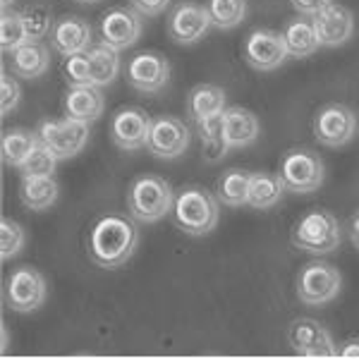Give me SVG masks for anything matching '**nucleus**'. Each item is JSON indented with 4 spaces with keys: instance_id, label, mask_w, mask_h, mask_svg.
<instances>
[{
    "instance_id": "1",
    "label": "nucleus",
    "mask_w": 359,
    "mask_h": 359,
    "mask_svg": "<svg viewBox=\"0 0 359 359\" xmlns=\"http://www.w3.org/2000/svg\"><path fill=\"white\" fill-rule=\"evenodd\" d=\"M139 245L137 225L125 216H103L89 235V257L101 269H120Z\"/></svg>"
},
{
    "instance_id": "2",
    "label": "nucleus",
    "mask_w": 359,
    "mask_h": 359,
    "mask_svg": "<svg viewBox=\"0 0 359 359\" xmlns=\"http://www.w3.org/2000/svg\"><path fill=\"white\" fill-rule=\"evenodd\" d=\"M172 221L182 233L201 237L208 235L218 225V201L204 187H184L175 194L172 204Z\"/></svg>"
},
{
    "instance_id": "3",
    "label": "nucleus",
    "mask_w": 359,
    "mask_h": 359,
    "mask_svg": "<svg viewBox=\"0 0 359 359\" xmlns=\"http://www.w3.org/2000/svg\"><path fill=\"white\" fill-rule=\"evenodd\" d=\"M175 204V192L168 180L158 175H142L130 184L127 208L130 216L139 223H156L165 218Z\"/></svg>"
},
{
    "instance_id": "4",
    "label": "nucleus",
    "mask_w": 359,
    "mask_h": 359,
    "mask_svg": "<svg viewBox=\"0 0 359 359\" xmlns=\"http://www.w3.org/2000/svg\"><path fill=\"white\" fill-rule=\"evenodd\" d=\"M340 223L326 208L306 211L292 228V245L309 254H328L340 245Z\"/></svg>"
},
{
    "instance_id": "5",
    "label": "nucleus",
    "mask_w": 359,
    "mask_h": 359,
    "mask_svg": "<svg viewBox=\"0 0 359 359\" xmlns=\"http://www.w3.org/2000/svg\"><path fill=\"white\" fill-rule=\"evenodd\" d=\"M280 180L285 184V192L292 194H309L321 187L326 177L321 156L309 151V149H292L280 161Z\"/></svg>"
},
{
    "instance_id": "6",
    "label": "nucleus",
    "mask_w": 359,
    "mask_h": 359,
    "mask_svg": "<svg viewBox=\"0 0 359 359\" xmlns=\"http://www.w3.org/2000/svg\"><path fill=\"white\" fill-rule=\"evenodd\" d=\"M343 287V276L328 262H309L299 271L297 297L306 306H323L333 302Z\"/></svg>"
},
{
    "instance_id": "7",
    "label": "nucleus",
    "mask_w": 359,
    "mask_h": 359,
    "mask_svg": "<svg viewBox=\"0 0 359 359\" xmlns=\"http://www.w3.org/2000/svg\"><path fill=\"white\" fill-rule=\"evenodd\" d=\"M39 142L53 151L57 158H72L82 154V149L89 142V125L77 120H41L36 127Z\"/></svg>"
},
{
    "instance_id": "8",
    "label": "nucleus",
    "mask_w": 359,
    "mask_h": 359,
    "mask_svg": "<svg viewBox=\"0 0 359 359\" xmlns=\"http://www.w3.org/2000/svg\"><path fill=\"white\" fill-rule=\"evenodd\" d=\"M46 278L34 266H20L8 276L5 283V299L13 311L29 314L46 302Z\"/></svg>"
},
{
    "instance_id": "9",
    "label": "nucleus",
    "mask_w": 359,
    "mask_h": 359,
    "mask_svg": "<svg viewBox=\"0 0 359 359\" xmlns=\"http://www.w3.org/2000/svg\"><path fill=\"white\" fill-rule=\"evenodd\" d=\"M189 147V130L175 115H158L149 127L147 149L156 158L172 161L182 156Z\"/></svg>"
},
{
    "instance_id": "10",
    "label": "nucleus",
    "mask_w": 359,
    "mask_h": 359,
    "mask_svg": "<svg viewBox=\"0 0 359 359\" xmlns=\"http://www.w3.org/2000/svg\"><path fill=\"white\" fill-rule=\"evenodd\" d=\"M357 135V115L343 103L318 108L314 118V137L323 147H345Z\"/></svg>"
},
{
    "instance_id": "11",
    "label": "nucleus",
    "mask_w": 359,
    "mask_h": 359,
    "mask_svg": "<svg viewBox=\"0 0 359 359\" xmlns=\"http://www.w3.org/2000/svg\"><path fill=\"white\" fill-rule=\"evenodd\" d=\"M245 60L249 67L259 72L278 69L287 60V46L283 34L271 29H254L245 41Z\"/></svg>"
},
{
    "instance_id": "12",
    "label": "nucleus",
    "mask_w": 359,
    "mask_h": 359,
    "mask_svg": "<svg viewBox=\"0 0 359 359\" xmlns=\"http://www.w3.org/2000/svg\"><path fill=\"white\" fill-rule=\"evenodd\" d=\"M101 43L125 50L137 43L144 32V20L135 8H111L101 17Z\"/></svg>"
},
{
    "instance_id": "13",
    "label": "nucleus",
    "mask_w": 359,
    "mask_h": 359,
    "mask_svg": "<svg viewBox=\"0 0 359 359\" xmlns=\"http://www.w3.org/2000/svg\"><path fill=\"white\" fill-rule=\"evenodd\" d=\"M170 79V62L161 53H137L127 67V84L142 94H158Z\"/></svg>"
},
{
    "instance_id": "14",
    "label": "nucleus",
    "mask_w": 359,
    "mask_h": 359,
    "mask_svg": "<svg viewBox=\"0 0 359 359\" xmlns=\"http://www.w3.org/2000/svg\"><path fill=\"white\" fill-rule=\"evenodd\" d=\"M287 340L299 357H335L333 338L314 318H294L287 328Z\"/></svg>"
},
{
    "instance_id": "15",
    "label": "nucleus",
    "mask_w": 359,
    "mask_h": 359,
    "mask_svg": "<svg viewBox=\"0 0 359 359\" xmlns=\"http://www.w3.org/2000/svg\"><path fill=\"white\" fill-rule=\"evenodd\" d=\"M211 27V17L206 13V5L180 3L168 17V36L180 46H192L206 36Z\"/></svg>"
},
{
    "instance_id": "16",
    "label": "nucleus",
    "mask_w": 359,
    "mask_h": 359,
    "mask_svg": "<svg viewBox=\"0 0 359 359\" xmlns=\"http://www.w3.org/2000/svg\"><path fill=\"white\" fill-rule=\"evenodd\" d=\"M151 120L147 111L142 108H120L111 120V139L118 149L123 151H137V149L147 147L149 139V127Z\"/></svg>"
},
{
    "instance_id": "17",
    "label": "nucleus",
    "mask_w": 359,
    "mask_h": 359,
    "mask_svg": "<svg viewBox=\"0 0 359 359\" xmlns=\"http://www.w3.org/2000/svg\"><path fill=\"white\" fill-rule=\"evenodd\" d=\"M311 22H314L318 43L328 46V48L347 43L352 39V34H355V17L343 5L331 3L326 10L311 17Z\"/></svg>"
},
{
    "instance_id": "18",
    "label": "nucleus",
    "mask_w": 359,
    "mask_h": 359,
    "mask_svg": "<svg viewBox=\"0 0 359 359\" xmlns=\"http://www.w3.org/2000/svg\"><path fill=\"white\" fill-rule=\"evenodd\" d=\"M50 43L53 50L62 57L86 53L91 48V25L82 17L65 15L55 20L53 32H50Z\"/></svg>"
},
{
    "instance_id": "19",
    "label": "nucleus",
    "mask_w": 359,
    "mask_h": 359,
    "mask_svg": "<svg viewBox=\"0 0 359 359\" xmlns=\"http://www.w3.org/2000/svg\"><path fill=\"white\" fill-rule=\"evenodd\" d=\"M62 108H65V118L89 125L103 115L106 98H103V94H101V86H94V84L69 86Z\"/></svg>"
},
{
    "instance_id": "20",
    "label": "nucleus",
    "mask_w": 359,
    "mask_h": 359,
    "mask_svg": "<svg viewBox=\"0 0 359 359\" xmlns=\"http://www.w3.org/2000/svg\"><path fill=\"white\" fill-rule=\"evenodd\" d=\"M262 125L252 111L242 106H233L223 111V139L228 147H249L259 139Z\"/></svg>"
},
{
    "instance_id": "21",
    "label": "nucleus",
    "mask_w": 359,
    "mask_h": 359,
    "mask_svg": "<svg viewBox=\"0 0 359 359\" xmlns=\"http://www.w3.org/2000/svg\"><path fill=\"white\" fill-rule=\"evenodd\" d=\"M8 55H10V69H13V74L22 79L43 77L50 67V50L41 41H27Z\"/></svg>"
},
{
    "instance_id": "22",
    "label": "nucleus",
    "mask_w": 359,
    "mask_h": 359,
    "mask_svg": "<svg viewBox=\"0 0 359 359\" xmlns=\"http://www.w3.org/2000/svg\"><path fill=\"white\" fill-rule=\"evenodd\" d=\"M225 91L216 84H196L187 94V115L192 123L216 118L225 111Z\"/></svg>"
},
{
    "instance_id": "23",
    "label": "nucleus",
    "mask_w": 359,
    "mask_h": 359,
    "mask_svg": "<svg viewBox=\"0 0 359 359\" xmlns=\"http://www.w3.org/2000/svg\"><path fill=\"white\" fill-rule=\"evenodd\" d=\"M283 39H285V46H287V55H292V57H309V55H314L318 50V46H321L316 36L314 22L304 15L287 22L285 29H283Z\"/></svg>"
},
{
    "instance_id": "24",
    "label": "nucleus",
    "mask_w": 359,
    "mask_h": 359,
    "mask_svg": "<svg viewBox=\"0 0 359 359\" xmlns=\"http://www.w3.org/2000/svg\"><path fill=\"white\" fill-rule=\"evenodd\" d=\"M283 192H285V184H283L278 172H252L247 204L252 208H259V211H266V208H273L283 199Z\"/></svg>"
},
{
    "instance_id": "25",
    "label": "nucleus",
    "mask_w": 359,
    "mask_h": 359,
    "mask_svg": "<svg viewBox=\"0 0 359 359\" xmlns=\"http://www.w3.org/2000/svg\"><path fill=\"white\" fill-rule=\"evenodd\" d=\"M118 53L120 50H115L106 43H96L86 50L89 69H91V84L106 86L118 77V69H120V55Z\"/></svg>"
},
{
    "instance_id": "26",
    "label": "nucleus",
    "mask_w": 359,
    "mask_h": 359,
    "mask_svg": "<svg viewBox=\"0 0 359 359\" xmlns=\"http://www.w3.org/2000/svg\"><path fill=\"white\" fill-rule=\"evenodd\" d=\"M20 199L32 211H46L57 199V182L53 177H22Z\"/></svg>"
},
{
    "instance_id": "27",
    "label": "nucleus",
    "mask_w": 359,
    "mask_h": 359,
    "mask_svg": "<svg viewBox=\"0 0 359 359\" xmlns=\"http://www.w3.org/2000/svg\"><path fill=\"white\" fill-rule=\"evenodd\" d=\"M39 135L29 130H8L3 135V144H0V151H3V163L10 168H20L29 158V154L36 149Z\"/></svg>"
},
{
    "instance_id": "28",
    "label": "nucleus",
    "mask_w": 359,
    "mask_h": 359,
    "mask_svg": "<svg viewBox=\"0 0 359 359\" xmlns=\"http://www.w3.org/2000/svg\"><path fill=\"white\" fill-rule=\"evenodd\" d=\"M249 177L252 172L233 168V170L223 172V177L218 180V201L225 206H242L247 204V194H249Z\"/></svg>"
},
{
    "instance_id": "29",
    "label": "nucleus",
    "mask_w": 359,
    "mask_h": 359,
    "mask_svg": "<svg viewBox=\"0 0 359 359\" xmlns=\"http://www.w3.org/2000/svg\"><path fill=\"white\" fill-rule=\"evenodd\" d=\"M206 13L216 29H233L247 17V0H206Z\"/></svg>"
},
{
    "instance_id": "30",
    "label": "nucleus",
    "mask_w": 359,
    "mask_h": 359,
    "mask_svg": "<svg viewBox=\"0 0 359 359\" xmlns=\"http://www.w3.org/2000/svg\"><path fill=\"white\" fill-rule=\"evenodd\" d=\"M57 161L60 158L43 142H39L36 149L29 154V158L20 165V172L22 177H53Z\"/></svg>"
},
{
    "instance_id": "31",
    "label": "nucleus",
    "mask_w": 359,
    "mask_h": 359,
    "mask_svg": "<svg viewBox=\"0 0 359 359\" xmlns=\"http://www.w3.org/2000/svg\"><path fill=\"white\" fill-rule=\"evenodd\" d=\"M27 27L22 13H3L0 20V46H3L5 53H13L15 48H20L22 43H27Z\"/></svg>"
},
{
    "instance_id": "32",
    "label": "nucleus",
    "mask_w": 359,
    "mask_h": 359,
    "mask_svg": "<svg viewBox=\"0 0 359 359\" xmlns=\"http://www.w3.org/2000/svg\"><path fill=\"white\" fill-rule=\"evenodd\" d=\"M22 17H25L29 41H41V39L50 36V32H53V13L46 5H29L22 13Z\"/></svg>"
},
{
    "instance_id": "33",
    "label": "nucleus",
    "mask_w": 359,
    "mask_h": 359,
    "mask_svg": "<svg viewBox=\"0 0 359 359\" xmlns=\"http://www.w3.org/2000/svg\"><path fill=\"white\" fill-rule=\"evenodd\" d=\"M25 230H22L20 223L10 221V218H3L0 221V254H3V262L17 257L25 247Z\"/></svg>"
},
{
    "instance_id": "34",
    "label": "nucleus",
    "mask_w": 359,
    "mask_h": 359,
    "mask_svg": "<svg viewBox=\"0 0 359 359\" xmlns=\"http://www.w3.org/2000/svg\"><path fill=\"white\" fill-rule=\"evenodd\" d=\"M62 72H65V79L69 86H86L91 84V69H89V57L86 53H77L69 55L62 62Z\"/></svg>"
},
{
    "instance_id": "35",
    "label": "nucleus",
    "mask_w": 359,
    "mask_h": 359,
    "mask_svg": "<svg viewBox=\"0 0 359 359\" xmlns=\"http://www.w3.org/2000/svg\"><path fill=\"white\" fill-rule=\"evenodd\" d=\"M0 113H3V118H8L10 113L17 108V103H20V96H22V89L20 84H17L15 77H10L8 72H3V82H0Z\"/></svg>"
},
{
    "instance_id": "36",
    "label": "nucleus",
    "mask_w": 359,
    "mask_h": 359,
    "mask_svg": "<svg viewBox=\"0 0 359 359\" xmlns=\"http://www.w3.org/2000/svg\"><path fill=\"white\" fill-rule=\"evenodd\" d=\"M228 142L223 139V135H213V137H204L201 139V154L208 163H218L225 154H228Z\"/></svg>"
},
{
    "instance_id": "37",
    "label": "nucleus",
    "mask_w": 359,
    "mask_h": 359,
    "mask_svg": "<svg viewBox=\"0 0 359 359\" xmlns=\"http://www.w3.org/2000/svg\"><path fill=\"white\" fill-rule=\"evenodd\" d=\"M170 5V0H130V8H135L142 17H156Z\"/></svg>"
},
{
    "instance_id": "38",
    "label": "nucleus",
    "mask_w": 359,
    "mask_h": 359,
    "mask_svg": "<svg viewBox=\"0 0 359 359\" xmlns=\"http://www.w3.org/2000/svg\"><path fill=\"white\" fill-rule=\"evenodd\" d=\"M290 3L299 15L314 17L321 13V10H326L328 5H331V0H290Z\"/></svg>"
},
{
    "instance_id": "39",
    "label": "nucleus",
    "mask_w": 359,
    "mask_h": 359,
    "mask_svg": "<svg viewBox=\"0 0 359 359\" xmlns=\"http://www.w3.org/2000/svg\"><path fill=\"white\" fill-rule=\"evenodd\" d=\"M335 357H347V359H357L359 357V338L345 340L343 347L335 352Z\"/></svg>"
},
{
    "instance_id": "40",
    "label": "nucleus",
    "mask_w": 359,
    "mask_h": 359,
    "mask_svg": "<svg viewBox=\"0 0 359 359\" xmlns=\"http://www.w3.org/2000/svg\"><path fill=\"white\" fill-rule=\"evenodd\" d=\"M350 240H352V245L359 249V211L352 216V221H350Z\"/></svg>"
},
{
    "instance_id": "41",
    "label": "nucleus",
    "mask_w": 359,
    "mask_h": 359,
    "mask_svg": "<svg viewBox=\"0 0 359 359\" xmlns=\"http://www.w3.org/2000/svg\"><path fill=\"white\" fill-rule=\"evenodd\" d=\"M15 0H0V5H3V13H8L10 10V5H13Z\"/></svg>"
},
{
    "instance_id": "42",
    "label": "nucleus",
    "mask_w": 359,
    "mask_h": 359,
    "mask_svg": "<svg viewBox=\"0 0 359 359\" xmlns=\"http://www.w3.org/2000/svg\"><path fill=\"white\" fill-rule=\"evenodd\" d=\"M77 3H98V0H77Z\"/></svg>"
}]
</instances>
